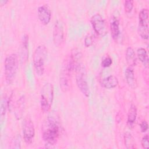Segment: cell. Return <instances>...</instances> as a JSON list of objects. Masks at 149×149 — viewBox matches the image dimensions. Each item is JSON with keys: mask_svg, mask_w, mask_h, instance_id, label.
I'll use <instances>...</instances> for the list:
<instances>
[{"mask_svg": "<svg viewBox=\"0 0 149 149\" xmlns=\"http://www.w3.org/2000/svg\"><path fill=\"white\" fill-rule=\"evenodd\" d=\"M41 130L42 139L47 144L53 146L56 144L62 131L58 116L56 114L48 115L42 123Z\"/></svg>", "mask_w": 149, "mask_h": 149, "instance_id": "1", "label": "cell"}, {"mask_svg": "<svg viewBox=\"0 0 149 149\" xmlns=\"http://www.w3.org/2000/svg\"><path fill=\"white\" fill-rule=\"evenodd\" d=\"M19 67V58L16 54L7 55L4 62L5 77L7 84H10L15 80Z\"/></svg>", "mask_w": 149, "mask_h": 149, "instance_id": "2", "label": "cell"}, {"mask_svg": "<svg viewBox=\"0 0 149 149\" xmlns=\"http://www.w3.org/2000/svg\"><path fill=\"white\" fill-rule=\"evenodd\" d=\"M47 56V49L44 45L37 47L33 56V62L36 74L42 76L44 73L45 63Z\"/></svg>", "mask_w": 149, "mask_h": 149, "instance_id": "3", "label": "cell"}, {"mask_svg": "<svg viewBox=\"0 0 149 149\" xmlns=\"http://www.w3.org/2000/svg\"><path fill=\"white\" fill-rule=\"evenodd\" d=\"M76 84L81 93L86 97L90 96V91L87 79L86 69L84 65L80 63L75 69Z\"/></svg>", "mask_w": 149, "mask_h": 149, "instance_id": "4", "label": "cell"}, {"mask_svg": "<svg viewBox=\"0 0 149 149\" xmlns=\"http://www.w3.org/2000/svg\"><path fill=\"white\" fill-rule=\"evenodd\" d=\"M53 100V86L50 83H47L42 86L40 92V106L44 112H47L50 110Z\"/></svg>", "mask_w": 149, "mask_h": 149, "instance_id": "5", "label": "cell"}, {"mask_svg": "<svg viewBox=\"0 0 149 149\" xmlns=\"http://www.w3.org/2000/svg\"><path fill=\"white\" fill-rule=\"evenodd\" d=\"M148 10L147 8L142 9L139 14L138 33L144 40L148 38Z\"/></svg>", "mask_w": 149, "mask_h": 149, "instance_id": "6", "label": "cell"}, {"mask_svg": "<svg viewBox=\"0 0 149 149\" xmlns=\"http://www.w3.org/2000/svg\"><path fill=\"white\" fill-rule=\"evenodd\" d=\"M72 72V71L70 70L68 65L67 60L65 59L63 61L61 67L59 78L60 87L63 92H66L70 87V74Z\"/></svg>", "mask_w": 149, "mask_h": 149, "instance_id": "7", "label": "cell"}, {"mask_svg": "<svg viewBox=\"0 0 149 149\" xmlns=\"http://www.w3.org/2000/svg\"><path fill=\"white\" fill-rule=\"evenodd\" d=\"M91 23L95 32L99 36L103 37L108 33L106 22L100 13H96L91 17Z\"/></svg>", "mask_w": 149, "mask_h": 149, "instance_id": "8", "label": "cell"}, {"mask_svg": "<svg viewBox=\"0 0 149 149\" xmlns=\"http://www.w3.org/2000/svg\"><path fill=\"white\" fill-rule=\"evenodd\" d=\"M22 131L23 139L27 144H31L35 135V129L34 123L29 117H26L22 123Z\"/></svg>", "mask_w": 149, "mask_h": 149, "instance_id": "9", "label": "cell"}, {"mask_svg": "<svg viewBox=\"0 0 149 149\" xmlns=\"http://www.w3.org/2000/svg\"><path fill=\"white\" fill-rule=\"evenodd\" d=\"M65 38L64 26L62 22L57 20L54 26L53 29V41L55 45L59 47L63 42Z\"/></svg>", "mask_w": 149, "mask_h": 149, "instance_id": "10", "label": "cell"}, {"mask_svg": "<svg viewBox=\"0 0 149 149\" xmlns=\"http://www.w3.org/2000/svg\"><path fill=\"white\" fill-rule=\"evenodd\" d=\"M38 18L40 22L44 24H48L51 19V11L47 4H44L40 6L37 9Z\"/></svg>", "mask_w": 149, "mask_h": 149, "instance_id": "11", "label": "cell"}, {"mask_svg": "<svg viewBox=\"0 0 149 149\" xmlns=\"http://www.w3.org/2000/svg\"><path fill=\"white\" fill-rule=\"evenodd\" d=\"M110 31L112 38L116 40L120 35V31L119 28V20L116 16H112L110 22Z\"/></svg>", "mask_w": 149, "mask_h": 149, "instance_id": "12", "label": "cell"}, {"mask_svg": "<svg viewBox=\"0 0 149 149\" xmlns=\"http://www.w3.org/2000/svg\"><path fill=\"white\" fill-rule=\"evenodd\" d=\"M125 75L126 82L129 86L133 89L136 88L137 87V81L135 78L133 67L128 66L125 70Z\"/></svg>", "mask_w": 149, "mask_h": 149, "instance_id": "13", "label": "cell"}, {"mask_svg": "<svg viewBox=\"0 0 149 149\" xmlns=\"http://www.w3.org/2000/svg\"><path fill=\"white\" fill-rule=\"evenodd\" d=\"M20 54L21 61L23 62V63L26 62L29 55V36L27 34H24L22 37Z\"/></svg>", "mask_w": 149, "mask_h": 149, "instance_id": "14", "label": "cell"}, {"mask_svg": "<svg viewBox=\"0 0 149 149\" xmlns=\"http://www.w3.org/2000/svg\"><path fill=\"white\" fill-rule=\"evenodd\" d=\"M137 115V110L135 105L132 104L128 111L127 118V125L129 128H132L136 122Z\"/></svg>", "mask_w": 149, "mask_h": 149, "instance_id": "15", "label": "cell"}, {"mask_svg": "<svg viewBox=\"0 0 149 149\" xmlns=\"http://www.w3.org/2000/svg\"><path fill=\"white\" fill-rule=\"evenodd\" d=\"M125 58L129 66L133 67L137 65V58L134 49L131 47H129L126 48Z\"/></svg>", "mask_w": 149, "mask_h": 149, "instance_id": "16", "label": "cell"}, {"mask_svg": "<svg viewBox=\"0 0 149 149\" xmlns=\"http://www.w3.org/2000/svg\"><path fill=\"white\" fill-rule=\"evenodd\" d=\"M118 79L114 75H109L108 77L104 78L101 81L102 86L107 89L115 88L118 86Z\"/></svg>", "mask_w": 149, "mask_h": 149, "instance_id": "17", "label": "cell"}, {"mask_svg": "<svg viewBox=\"0 0 149 149\" xmlns=\"http://www.w3.org/2000/svg\"><path fill=\"white\" fill-rule=\"evenodd\" d=\"M25 106V98L23 95L21 97L19 100L17 101L16 108H15V116L17 119H20L23 115V113L24 112V109Z\"/></svg>", "mask_w": 149, "mask_h": 149, "instance_id": "18", "label": "cell"}, {"mask_svg": "<svg viewBox=\"0 0 149 149\" xmlns=\"http://www.w3.org/2000/svg\"><path fill=\"white\" fill-rule=\"evenodd\" d=\"M137 58L145 67H148V56L146 49L142 47L139 48L137 50Z\"/></svg>", "mask_w": 149, "mask_h": 149, "instance_id": "19", "label": "cell"}, {"mask_svg": "<svg viewBox=\"0 0 149 149\" xmlns=\"http://www.w3.org/2000/svg\"><path fill=\"white\" fill-rule=\"evenodd\" d=\"M124 143L126 148L127 149L136 148L135 140L133 136L129 132H126L124 134Z\"/></svg>", "mask_w": 149, "mask_h": 149, "instance_id": "20", "label": "cell"}, {"mask_svg": "<svg viewBox=\"0 0 149 149\" xmlns=\"http://www.w3.org/2000/svg\"><path fill=\"white\" fill-rule=\"evenodd\" d=\"M133 1L132 0H127L124 2V9L126 13H130L133 9Z\"/></svg>", "mask_w": 149, "mask_h": 149, "instance_id": "21", "label": "cell"}, {"mask_svg": "<svg viewBox=\"0 0 149 149\" xmlns=\"http://www.w3.org/2000/svg\"><path fill=\"white\" fill-rule=\"evenodd\" d=\"M3 98L1 101V118L4 115H5V111L7 107H8V101L6 100L5 98Z\"/></svg>", "mask_w": 149, "mask_h": 149, "instance_id": "22", "label": "cell"}, {"mask_svg": "<svg viewBox=\"0 0 149 149\" xmlns=\"http://www.w3.org/2000/svg\"><path fill=\"white\" fill-rule=\"evenodd\" d=\"M112 63V59L111 57L107 56L101 62V65L104 68H108L109 67Z\"/></svg>", "mask_w": 149, "mask_h": 149, "instance_id": "23", "label": "cell"}, {"mask_svg": "<svg viewBox=\"0 0 149 149\" xmlns=\"http://www.w3.org/2000/svg\"><path fill=\"white\" fill-rule=\"evenodd\" d=\"M141 146L143 148L148 149L149 148V137L148 134L144 135L141 139Z\"/></svg>", "mask_w": 149, "mask_h": 149, "instance_id": "24", "label": "cell"}, {"mask_svg": "<svg viewBox=\"0 0 149 149\" xmlns=\"http://www.w3.org/2000/svg\"><path fill=\"white\" fill-rule=\"evenodd\" d=\"M93 43V37L90 35H87L84 38V45L86 47L91 46Z\"/></svg>", "mask_w": 149, "mask_h": 149, "instance_id": "25", "label": "cell"}, {"mask_svg": "<svg viewBox=\"0 0 149 149\" xmlns=\"http://www.w3.org/2000/svg\"><path fill=\"white\" fill-rule=\"evenodd\" d=\"M140 129H141V132H145L147 130L148 127V123L147 122V121L144 120L140 123Z\"/></svg>", "mask_w": 149, "mask_h": 149, "instance_id": "26", "label": "cell"}, {"mask_svg": "<svg viewBox=\"0 0 149 149\" xmlns=\"http://www.w3.org/2000/svg\"><path fill=\"white\" fill-rule=\"evenodd\" d=\"M13 144H12L13 146L12 147V148H20V140L18 137L14 139Z\"/></svg>", "mask_w": 149, "mask_h": 149, "instance_id": "27", "label": "cell"}, {"mask_svg": "<svg viewBox=\"0 0 149 149\" xmlns=\"http://www.w3.org/2000/svg\"><path fill=\"white\" fill-rule=\"evenodd\" d=\"M8 1H0V3L1 5H5L6 3H7Z\"/></svg>", "mask_w": 149, "mask_h": 149, "instance_id": "28", "label": "cell"}]
</instances>
